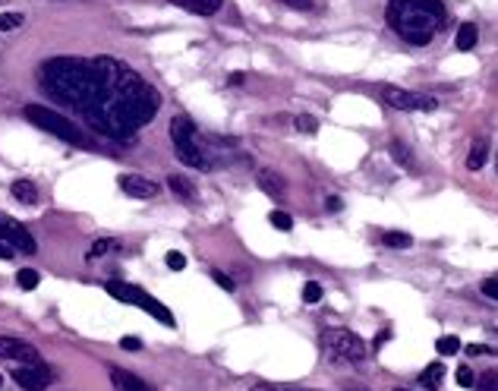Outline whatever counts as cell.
Here are the masks:
<instances>
[{"instance_id": "d590c367", "label": "cell", "mask_w": 498, "mask_h": 391, "mask_svg": "<svg viewBox=\"0 0 498 391\" xmlns=\"http://www.w3.org/2000/svg\"><path fill=\"white\" fill-rule=\"evenodd\" d=\"M470 357H479V353H492V347H483V344H470V347H464Z\"/></svg>"}, {"instance_id": "d4e9b609", "label": "cell", "mask_w": 498, "mask_h": 391, "mask_svg": "<svg viewBox=\"0 0 498 391\" xmlns=\"http://www.w3.org/2000/svg\"><path fill=\"white\" fill-rule=\"evenodd\" d=\"M16 284H19V287H22V290H35V287H38V271H32V268H22V271H19V275H16Z\"/></svg>"}, {"instance_id": "b9f144b4", "label": "cell", "mask_w": 498, "mask_h": 391, "mask_svg": "<svg viewBox=\"0 0 498 391\" xmlns=\"http://www.w3.org/2000/svg\"><path fill=\"white\" fill-rule=\"evenodd\" d=\"M397 391H407V388H397Z\"/></svg>"}, {"instance_id": "44dd1931", "label": "cell", "mask_w": 498, "mask_h": 391, "mask_svg": "<svg viewBox=\"0 0 498 391\" xmlns=\"http://www.w3.org/2000/svg\"><path fill=\"white\" fill-rule=\"evenodd\" d=\"M435 350H438L441 357H454V353L460 350V341L454 338V334H445V338L435 341Z\"/></svg>"}, {"instance_id": "4316f807", "label": "cell", "mask_w": 498, "mask_h": 391, "mask_svg": "<svg viewBox=\"0 0 498 391\" xmlns=\"http://www.w3.org/2000/svg\"><path fill=\"white\" fill-rule=\"evenodd\" d=\"M111 249H117L113 240H95L92 249H88V259H98V256H104V252H111Z\"/></svg>"}, {"instance_id": "ba28073f", "label": "cell", "mask_w": 498, "mask_h": 391, "mask_svg": "<svg viewBox=\"0 0 498 391\" xmlns=\"http://www.w3.org/2000/svg\"><path fill=\"white\" fill-rule=\"evenodd\" d=\"M13 382L25 391H44L54 382V372L44 363H19L16 369H13Z\"/></svg>"}, {"instance_id": "52a82bcc", "label": "cell", "mask_w": 498, "mask_h": 391, "mask_svg": "<svg viewBox=\"0 0 498 391\" xmlns=\"http://www.w3.org/2000/svg\"><path fill=\"white\" fill-rule=\"evenodd\" d=\"M382 101L394 111H435L438 101L429 98V95H416L407 92V88H394V85H385L382 88Z\"/></svg>"}, {"instance_id": "7c38bea8", "label": "cell", "mask_w": 498, "mask_h": 391, "mask_svg": "<svg viewBox=\"0 0 498 391\" xmlns=\"http://www.w3.org/2000/svg\"><path fill=\"white\" fill-rule=\"evenodd\" d=\"M111 382H113V388L117 391H148V385L142 382L139 376H132V372H126V369H120V366H111Z\"/></svg>"}, {"instance_id": "7bdbcfd3", "label": "cell", "mask_w": 498, "mask_h": 391, "mask_svg": "<svg viewBox=\"0 0 498 391\" xmlns=\"http://www.w3.org/2000/svg\"><path fill=\"white\" fill-rule=\"evenodd\" d=\"M0 385H4V378H0Z\"/></svg>"}, {"instance_id": "f1b7e54d", "label": "cell", "mask_w": 498, "mask_h": 391, "mask_svg": "<svg viewBox=\"0 0 498 391\" xmlns=\"http://www.w3.org/2000/svg\"><path fill=\"white\" fill-rule=\"evenodd\" d=\"M164 262H167V268H174V271L186 268V256H183V252H177V249H170L167 256H164Z\"/></svg>"}, {"instance_id": "6da1fadb", "label": "cell", "mask_w": 498, "mask_h": 391, "mask_svg": "<svg viewBox=\"0 0 498 391\" xmlns=\"http://www.w3.org/2000/svg\"><path fill=\"white\" fill-rule=\"evenodd\" d=\"M38 85L111 139H130L161 107L158 88L113 57H50L38 67Z\"/></svg>"}, {"instance_id": "e0dca14e", "label": "cell", "mask_w": 498, "mask_h": 391, "mask_svg": "<svg viewBox=\"0 0 498 391\" xmlns=\"http://www.w3.org/2000/svg\"><path fill=\"white\" fill-rule=\"evenodd\" d=\"M489 158V139H476L470 145V155H466V170H479Z\"/></svg>"}, {"instance_id": "603a6c76", "label": "cell", "mask_w": 498, "mask_h": 391, "mask_svg": "<svg viewBox=\"0 0 498 391\" xmlns=\"http://www.w3.org/2000/svg\"><path fill=\"white\" fill-rule=\"evenodd\" d=\"M22 22H25V16L22 13H0V32H13V29H22Z\"/></svg>"}, {"instance_id": "7402d4cb", "label": "cell", "mask_w": 498, "mask_h": 391, "mask_svg": "<svg viewBox=\"0 0 498 391\" xmlns=\"http://www.w3.org/2000/svg\"><path fill=\"white\" fill-rule=\"evenodd\" d=\"M476 391H498V369H485L473 385Z\"/></svg>"}, {"instance_id": "7a4b0ae2", "label": "cell", "mask_w": 498, "mask_h": 391, "mask_svg": "<svg viewBox=\"0 0 498 391\" xmlns=\"http://www.w3.org/2000/svg\"><path fill=\"white\" fill-rule=\"evenodd\" d=\"M385 19L401 41L426 48L445 25V4L441 0H388Z\"/></svg>"}, {"instance_id": "484cf974", "label": "cell", "mask_w": 498, "mask_h": 391, "mask_svg": "<svg viewBox=\"0 0 498 391\" xmlns=\"http://www.w3.org/2000/svg\"><path fill=\"white\" fill-rule=\"evenodd\" d=\"M293 126H296L300 132H309V136H312V132L319 130V120L309 117V114H300V117H293Z\"/></svg>"}, {"instance_id": "4dcf8cb0", "label": "cell", "mask_w": 498, "mask_h": 391, "mask_svg": "<svg viewBox=\"0 0 498 391\" xmlns=\"http://www.w3.org/2000/svg\"><path fill=\"white\" fill-rule=\"evenodd\" d=\"M303 300H306V303H319L321 300V287H319V284L309 281L306 287H303Z\"/></svg>"}, {"instance_id": "30bf717a", "label": "cell", "mask_w": 498, "mask_h": 391, "mask_svg": "<svg viewBox=\"0 0 498 391\" xmlns=\"http://www.w3.org/2000/svg\"><path fill=\"white\" fill-rule=\"evenodd\" d=\"M0 357L16 359V363H41L35 347H32L29 341H19V338H0Z\"/></svg>"}, {"instance_id": "277c9868", "label": "cell", "mask_w": 498, "mask_h": 391, "mask_svg": "<svg viewBox=\"0 0 498 391\" xmlns=\"http://www.w3.org/2000/svg\"><path fill=\"white\" fill-rule=\"evenodd\" d=\"M22 117L29 120V123H35L38 130H44V132H50V136L63 139V142H76V145H82V132H79V126H76L73 120H67L63 114L50 111V107H44V104H25V107H22Z\"/></svg>"}, {"instance_id": "3957f363", "label": "cell", "mask_w": 498, "mask_h": 391, "mask_svg": "<svg viewBox=\"0 0 498 391\" xmlns=\"http://www.w3.org/2000/svg\"><path fill=\"white\" fill-rule=\"evenodd\" d=\"M170 142H174V151L186 167L195 170H212V158H208L205 145L199 139V130L189 117H174L170 120Z\"/></svg>"}, {"instance_id": "4fadbf2b", "label": "cell", "mask_w": 498, "mask_h": 391, "mask_svg": "<svg viewBox=\"0 0 498 391\" xmlns=\"http://www.w3.org/2000/svg\"><path fill=\"white\" fill-rule=\"evenodd\" d=\"M174 6H183V10L195 13V16H214V13L224 6V0H167Z\"/></svg>"}, {"instance_id": "83f0119b", "label": "cell", "mask_w": 498, "mask_h": 391, "mask_svg": "<svg viewBox=\"0 0 498 391\" xmlns=\"http://www.w3.org/2000/svg\"><path fill=\"white\" fill-rule=\"evenodd\" d=\"M268 221L277 227V231H290V227H293V218H290L287 212H271Z\"/></svg>"}, {"instance_id": "cb8c5ba5", "label": "cell", "mask_w": 498, "mask_h": 391, "mask_svg": "<svg viewBox=\"0 0 498 391\" xmlns=\"http://www.w3.org/2000/svg\"><path fill=\"white\" fill-rule=\"evenodd\" d=\"M167 186L174 189V193H180L186 202H193V196H195V193H193V186H189V183L183 180V177H170V180H167Z\"/></svg>"}, {"instance_id": "9a60e30c", "label": "cell", "mask_w": 498, "mask_h": 391, "mask_svg": "<svg viewBox=\"0 0 498 391\" xmlns=\"http://www.w3.org/2000/svg\"><path fill=\"white\" fill-rule=\"evenodd\" d=\"M10 193H13V199L22 202V205H35L38 202V189H35V183L32 180H13Z\"/></svg>"}, {"instance_id": "60d3db41", "label": "cell", "mask_w": 498, "mask_h": 391, "mask_svg": "<svg viewBox=\"0 0 498 391\" xmlns=\"http://www.w3.org/2000/svg\"><path fill=\"white\" fill-rule=\"evenodd\" d=\"M495 167H498V158H495Z\"/></svg>"}, {"instance_id": "74e56055", "label": "cell", "mask_w": 498, "mask_h": 391, "mask_svg": "<svg viewBox=\"0 0 498 391\" xmlns=\"http://www.w3.org/2000/svg\"><path fill=\"white\" fill-rule=\"evenodd\" d=\"M0 259H13V246H6L4 240H0Z\"/></svg>"}, {"instance_id": "d6a6232c", "label": "cell", "mask_w": 498, "mask_h": 391, "mask_svg": "<svg viewBox=\"0 0 498 391\" xmlns=\"http://www.w3.org/2000/svg\"><path fill=\"white\" fill-rule=\"evenodd\" d=\"M120 347H123V350H130V353H136V350H142V341L132 338V334H126V338H120Z\"/></svg>"}, {"instance_id": "e575fe53", "label": "cell", "mask_w": 498, "mask_h": 391, "mask_svg": "<svg viewBox=\"0 0 498 391\" xmlns=\"http://www.w3.org/2000/svg\"><path fill=\"white\" fill-rule=\"evenodd\" d=\"M281 4H287V6H293V10H312V0H281Z\"/></svg>"}, {"instance_id": "d6986e66", "label": "cell", "mask_w": 498, "mask_h": 391, "mask_svg": "<svg viewBox=\"0 0 498 391\" xmlns=\"http://www.w3.org/2000/svg\"><path fill=\"white\" fill-rule=\"evenodd\" d=\"M388 151H391V158H394V161L401 164V167H413V155H410L407 142H401V139H391Z\"/></svg>"}, {"instance_id": "8d00e7d4", "label": "cell", "mask_w": 498, "mask_h": 391, "mask_svg": "<svg viewBox=\"0 0 498 391\" xmlns=\"http://www.w3.org/2000/svg\"><path fill=\"white\" fill-rule=\"evenodd\" d=\"M340 205H344V202H340L338 196H328V208H331V212H340Z\"/></svg>"}, {"instance_id": "5bb4252c", "label": "cell", "mask_w": 498, "mask_h": 391, "mask_svg": "<svg viewBox=\"0 0 498 391\" xmlns=\"http://www.w3.org/2000/svg\"><path fill=\"white\" fill-rule=\"evenodd\" d=\"M256 180H258V186H262L268 196H277V199H281V196L287 193V183H284L281 177H277L275 170H268V167H262V170H258V174H256Z\"/></svg>"}, {"instance_id": "f546056e", "label": "cell", "mask_w": 498, "mask_h": 391, "mask_svg": "<svg viewBox=\"0 0 498 391\" xmlns=\"http://www.w3.org/2000/svg\"><path fill=\"white\" fill-rule=\"evenodd\" d=\"M457 385L460 388H473V385H476V376H473L470 366H460L457 369Z\"/></svg>"}, {"instance_id": "9c48e42d", "label": "cell", "mask_w": 498, "mask_h": 391, "mask_svg": "<svg viewBox=\"0 0 498 391\" xmlns=\"http://www.w3.org/2000/svg\"><path fill=\"white\" fill-rule=\"evenodd\" d=\"M0 240H6V243H13L16 249H22V252H38V243H35V237H32L29 231H25L22 224H19L16 218H10V214H0Z\"/></svg>"}, {"instance_id": "f35d334b", "label": "cell", "mask_w": 498, "mask_h": 391, "mask_svg": "<svg viewBox=\"0 0 498 391\" xmlns=\"http://www.w3.org/2000/svg\"><path fill=\"white\" fill-rule=\"evenodd\" d=\"M243 82H246L243 73H233V76H230V85H243Z\"/></svg>"}, {"instance_id": "5b68a950", "label": "cell", "mask_w": 498, "mask_h": 391, "mask_svg": "<svg viewBox=\"0 0 498 391\" xmlns=\"http://www.w3.org/2000/svg\"><path fill=\"white\" fill-rule=\"evenodd\" d=\"M107 287V294L113 296V300H120V303H130V306H139V309H145L148 315H155L161 325H174V313H170L164 303H158L155 296H148L142 287H132V284H126V281H107L104 284Z\"/></svg>"}, {"instance_id": "ab89813d", "label": "cell", "mask_w": 498, "mask_h": 391, "mask_svg": "<svg viewBox=\"0 0 498 391\" xmlns=\"http://www.w3.org/2000/svg\"><path fill=\"white\" fill-rule=\"evenodd\" d=\"M256 391H296V388H256Z\"/></svg>"}, {"instance_id": "ffe728a7", "label": "cell", "mask_w": 498, "mask_h": 391, "mask_svg": "<svg viewBox=\"0 0 498 391\" xmlns=\"http://www.w3.org/2000/svg\"><path fill=\"white\" fill-rule=\"evenodd\" d=\"M382 243L388 246V249H410V246H413V237H410V233H401V231H388V233H382Z\"/></svg>"}, {"instance_id": "2e32d148", "label": "cell", "mask_w": 498, "mask_h": 391, "mask_svg": "<svg viewBox=\"0 0 498 391\" xmlns=\"http://www.w3.org/2000/svg\"><path fill=\"white\" fill-rule=\"evenodd\" d=\"M476 22H460L457 25V38H454V44H457V50H473L476 48Z\"/></svg>"}, {"instance_id": "8fae6325", "label": "cell", "mask_w": 498, "mask_h": 391, "mask_svg": "<svg viewBox=\"0 0 498 391\" xmlns=\"http://www.w3.org/2000/svg\"><path fill=\"white\" fill-rule=\"evenodd\" d=\"M117 183H120V189H123L126 196H132V199H151V196L161 193V186H158L155 180L139 177V174H123Z\"/></svg>"}, {"instance_id": "1f68e13d", "label": "cell", "mask_w": 498, "mask_h": 391, "mask_svg": "<svg viewBox=\"0 0 498 391\" xmlns=\"http://www.w3.org/2000/svg\"><path fill=\"white\" fill-rule=\"evenodd\" d=\"M479 290H483V296H489V300H498V277H485V281L479 284Z\"/></svg>"}, {"instance_id": "8992f818", "label": "cell", "mask_w": 498, "mask_h": 391, "mask_svg": "<svg viewBox=\"0 0 498 391\" xmlns=\"http://www.w3.org/2000/svg\"><path fill=\"white\" fill-rule=\"evenodd\" d=\"M321 347H325L328 357L344 359V363H359L369 353L366 341L359 334L347 331V328H328V331H321Z\"/></svg>"}, {"instance_id": "836d02e7", "label": "cell", "mask_w": 498, "mask_h": 391, "mask_svg": "<svg viewBox=\"0 0 498 391\" xmlns=\"http://www.w3.org/2000/svg\"><path fill=\"white\" fill-rule=\"evenodd\" d=\"M212 277H214V284H221L224 290H233V281L224 275V271H212Z\"/></svg>"}, {"instance_id": "ac0fdd59", "label": "cell", "mask_w": 498, "mask_h": 391, "mask_svg": "<svg viewBox=\"0 0 498 391\" xmlns=\"http://www.w3.org/2000/svg\"><path fill=\"white\" fill-rule=\"evenodd\" d=\"M441 378H445V366L432 363V366H426V372L420 376V382H422V388H426V391H435L441 385Z\"/></svg>"}]
</instances>
